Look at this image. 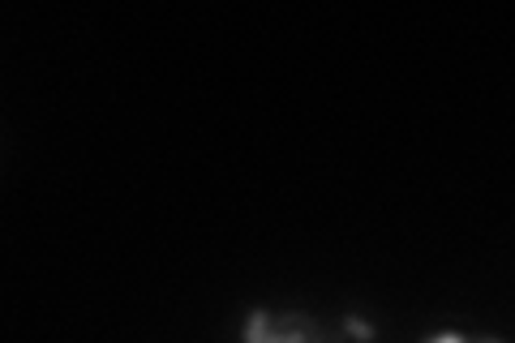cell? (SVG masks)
Returning a JSON list of instances; mask_svg holds the SVG:
<instances>
[{"instance_id": "2", "label": "cell", "mask_w": 515, "mask_h": 343, "mask_svg": "<svg viewBox=\"0 0 515 343\" xmlns=\"http://www.w3.org/2000/svg\"><path fill=\"white\" fill-rule=\"evenodd\" d=\"M343 331H348V335H357V339H374V335H378V331H374V326H369V322L352 318V314H348V318H343Z\"/></svg>"}, {"instance_id": "1", "label": "cell", "mask_w": 515, "mask_h": 343, "mask_svg": "<svg viewBox=\"0 0 515 343\" xmlns=\"http://www.w3.org/2000/svg\"><path fill=\"white\" fill-rule=\"evenodd\" d=\"M267 326H270V309H253V314H249V322H245V335H241V339H245V343H262Z\"/></svg>"}, {"instance_id": "3", "label": "cell", "mask_w": 515, "mask_h": 343, "mask_svg": "<svg viewBox=\"0 0 515 343\" xmlns=\"http://www.w3.org/2000/svg\"><path fill=\"white\" fill-rule=\"evenodd\" d=\"M425 343H472V339H464V335H451V331H447V335H430Z\"/></svg>"}]
</instances>
